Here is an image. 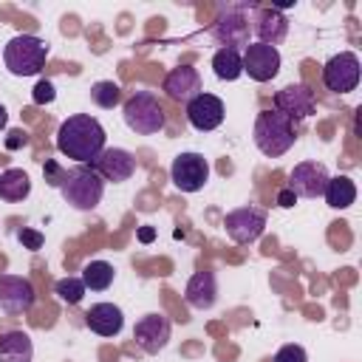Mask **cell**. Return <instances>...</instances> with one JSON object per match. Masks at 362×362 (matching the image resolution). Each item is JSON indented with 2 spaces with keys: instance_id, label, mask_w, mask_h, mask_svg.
I'll return each instance as SVG.
<instances>
[{
  "instance_id": "obj_11",
  "label": "cell",
  "mask_w": 362,
  "mask_h": 362,
  "mask_svg": "<svg viewBox=\"0 0 362 362\" xmlns=\"http://www.w3.org/2000/svg\"><path fill=\"white\" fill-rule=\"evenodd\" d=\"M34 286L20 274H0V311L8 317L28 314L34 305Z\"/></svg>"
},
{
  "instance_id": "obj_16",
  "label": "cell",
  "mask_w": 362,
  "mask_h": 362,
  "mask_svg": "<svg viewBox=\"0 0 362 362\" xmlns=\"http://www.w3.org/2000/svg\"><path fill=\"white\" fill-rule=\"evenodd\" d=\"M252 31L263 45L277 48L288 34V20L283 17V11L263 6V8H255V14H252Z\"/></svg>"
},
{
  "instance_id": "obj_12",
  "label": "cell",
  "mask_w": 362,
  "mask_h": 362,
  "mask_svg": "<svg viewBox=\"0 0 362 362\" xmlns=\"http://www.w3.org/2000/svg\"><path fill=\"white\" fill-rule=\"evenodd\" d=\"M328 178L331 175H328L325 164H320V161H300L288 173V189L297 198H320L325 192Z\"/></svg>"
},
{
  "instance_id": "obj_20",
  "label": "cell",
  "mask_w": 362,
  "mask_h": 362,
  "mask_svg": "<svg viewBox=\"0 0 362 362\" xmlns=\"http://www.w3.org/2000/svg\"><path fill=\"white\" fill-rule=\"evenodd\" d=\"M85 325H88L93 334H99V337H116V334L122 331V325H124V314H122V308L113 305V303H96V305L88 308Z\"/></svg>"
},
{
  "instance_id": "obj_34",
  "label": "cell",
  "mask_w": 362,
  "mask_h": 362,
  "mask_svg": "<svg viewBox=\"0 0 362 362\" xmlns=\"http://www.w3.org/2000/svg\"><path fill=\"white\" fill-rule=\"evenodd\" d=\"M139 240H141V243L156 240V229H153V226H141V229H139Z\"/></svg>"
},
{
  "instance_id": "obj_25",
  "label": "cell",
  "mask_w": 362,
  "mask_h": 362,
  "mask_svg": "<svg viewBox=\"0 0 362 362\" xmlns=\"http://www.w3.org/2000/svg\"><path fill=\"white\" fill-rule=\"evenodd\" d=\"M113 277H116V272H113V266L105 263V260H90V263L82 269V283H85V288H90V291H105V288H110Z\"/></svg>"
},
{
  "instance_id": "obj_3",
  "label": "cell",
  "mask_w": 362,
  "mask_h": 362,
  "mask_svg": "<svg viewBox=\"0 0 362 362\" xmlns=\"http://www.w3.org/2000/svg\"><path fill=\"white\" fill-rule=\"evenodd\" d=\"M252 139H255V147L263 156L277 158V156H283V153H288L294 147V139H297L294 136V122H288L274 107L272 110H260L257 119H255Z\"/></svg>"
},
{
  "instance_id": "obj_10",
  "label": "cell",
  "mask_w": 362,
  "mask_h": 362,
  "mask_svg": "<svg viewBox=\"0 0 362 362\" xmlns=\"http://www.w3.org/2000/svg\"><path fill=\"white\" fill-rule=\"evenodd\" d=\"M274 110L283 113L288 122H300V119H308L311 113H317V99H314V90L303 82H291L286 88H280L274 93Z\"/></svg>"
},
{
  "instance_id": "obj_35",
  "label": "cell",
  "mask_w": 362,
  "mask_h": 362,
  "mask_svg": "<svg viewBox=\"0 0 362 362\" xmlns=\"http://www.w3.org/2000/svg\"><path fill=\"white\" fill-rule=\"evenodd\" d=\"M6 122H8V110H6L3 105H0V130L6 127Z\"/></svg>"
},
{
  "instance_id": "obj_5",
  "label": "cell",
  "mask_w": 362,
  "mask_h": 362,
  "mask_svg": "<svg viewBox=\"0 0 362 362\" xmlns=\"http://www.w3.org/2000/svg\"><path fill=\"white\" fill-rule=\"evenodd\" d=\"M122 116H124V124H127L133 133H139V136H153V133H158V130L164 127V122H167L158 96L150 93V90H136L130 99H124Z\"/></svg>"
},
{
  "instance_id": "obj_31",
  "label": "cell",
  "mask_w": 362,
  "mask_h": 362,
  "mask_svg": "<svg viewBox=\"0 0 362 362\" xmlns=\"http://www.w3.org/2000/svg\"><path fill=\"white\" fill-rule=\"evenodd\" d=\"M17 240H20V243H23L25 249H31V252H34V249H40V246H42V240H45V238H42V232H37V229H28V226H23V229L17 232Z\"/></svg>"
},
{
  "instance_id": "obj_29",
  "label": "cell",
  "mask_w": 362,
  "mask_h": 362,
  "mask_svg": "<svg viewBox=\"0 0 362 362\" xmlns=\"http://www.w3.org/2000/svg\"><path fill=\"white\" fill-rule=\"evenodd\" d=\"M42 175H45V184H48V187H57V189H59L62 175H65V167H62V164H57L54 158H48V161L42 164Z\"/></svg>"
},
{
  "instance_id": "obj_17",
  "label": "cell",
  "mask_w": 362,
  "mask_h": 362,
  "mask_svg": "<svg viewBox=\"0 0 362 362\" xmlns=\"http://www.w3.org/2000/svg\"><path fill=\"white\" fill-rule=\"evenodd\" d=\"M223 102L218 99V96H212V93H198L195 99H189L187 102V119H189V124L195 127V130H215V127H221V122H223Z\"/></svg>"
},
{
  "instance_id": "obj_9",
  "label": "cell",
  "mask_w": 362,
  "mask_h": 362,
  "mask_svg": "<svg viewBox=\"0 0 362 362\" xmlns=\"http://www.w3.org/2000/svg\"><path fill=\"white\" fill-rule=\"evenodd\" d=\"M322 82L334 93H348L359 85V57L354 51H339L322 65Z\"/></svg>"
},
{
  "instance_id": "obj_33",
  "label": "cell",
  "mask_w": 362,
  "mask_h": 362,
  "mask_svg": "<svg viewBox=\"0 0 362 362\" xmlns=\"http://www.w3.org/2000/svg\"><path fill=\"white\" fill-rule=\"evenodd\" d=\"M294 204H297V195H294V192H291L288 187L277 192V206H283V209H288V206H294Z\"/></svg>"
},
{
  "instance_id": "obj_18",
  "label": "cell",
  "mask_w": 362,
  "mask_h": 362,
  "mask_svg": "<svg viewBox=\"0 0 362 362\" xmlns=\"http://www.w3.org/2000/svg\"><path fill=\"white\" fill-rule=\"evenodd\" d=\"M161 90L173 99V102H189V99H195L198 93H201V74L192 68V65H178V68H173L167 76H164V82H161Z\"/></svg>"
},
{
  "instance_id": "obj_24",
  "label": "cell",
  "mask_w": 362,
  "mask_h": 362,
  "mask_svg": "<svg viewBox=\"0 0 362 362\" xmlns=\"http://www.w3.org/2000/svg\"><path fill=\"white\" fill-rule=\"evenodd\" d=\"M212 71L223 82L238 79L243 74V57H240V51H235V48H218L215 57H212Z\"/></svg>"
},
{
  "instance_id": "obj_1",
  "label": "cell",
  "mask_w": 362,
  "mask_h": 362,
  "mask_svg": "<svg viewBox=\"0 0 362 362\" xmlns=\"http://www.w3.org/2000/svg\"><path fill=\"white\" fill-rule=\"evenodd\" d=\"M57 150L79 164H93L105 150V127L88 113L68 116L57 130Z\"/></svg>"
},
{
  "instance_id": "obj_21",
  "label": "cell",
  "mask_w": 362,
  "mask_h": 362,
  "mask_svg": "<svg viewBox=\"0 0 362 362\" xmlns=\"http://www.w3.org/2000/svg\"><path fill=\"white\" fill-rule=\"evenodd\" d=\"M34 345L25 331H6L0 334V362H31Z\"/></svg>"
},
{
  "instance_id": "obj_32",
  "label": "cell",
  "mask_w": 362,
  "mask_h": 362,
  "mask_svg": "<svg viewBox=\"0 0 362 362\" xmlns=\"http://www.w3.org/2000/svg\"><path fill=\"white\" fill-rule=\"evenodd\" d=\"M25 144H28V133H25V130H11L8 139H6V147H8V150L25 147Z\"/></svg>"
},
{
  "instance_id": "obj_6",
  "label": "cell",
  "mask_w": 362,
  "mask_h": 362,
  "mask_svg": "<svg viewBox=\"0 0 362 362\" xmlns=\"http://www.w3.org/2000/svg\"><path fill=\"white\" fill-rule=\"evenodd\" d=\"M255 3L249 6H223L215 25H212V37L221 42V48H246L249 45V31H252V14H255Z\"/></svg>"
},
{
  "instance_id": "obj_26",
  "label": "cell",
  "mask_w": 362,
  "mask_h": 362,
  "mask_svg": "<svg viewBox=\"0 0 362 362\" xmlns=\"http://www.w3.org/2000/svg\"><path fill=\"white\" fill-rule=\"evenodd\" d=\"M90 99L99 107H116L122 102V88L116 82H110V79H102V82H96L90 88Z\"/></svg>"
},
{
  "instance_id": "obj_4",
  "label": "cell",
  "mask_w": 362,
  "mask_h": 362,
  "mask_svg": "<svg viewBox=\"0 0 362 362\" xmlns=\"http://www.w3.org/2000/svg\"><path fill=\"white\" fill-rule=\"evenodd\" d=\"M48 42L34 37V34H17L6 42L3 48V62L8 68V74L14 76H34L45 68L48 59Z\"/></svg>"
},
{
  "instance_id": "obj_7",
  "label": "cell",
  "mask_w": 362,
  "mask_h": 362,
  "mask_svg": "<svg viewBox=\"0 0 362 362\" xmlns=\"http://www.w3.org/2000/svg\"><path fill=\"white\" fill-rule=\"evenodd\" d=\"M223 229L240 246L255 243L266 229V209H260V206H238V209L226 212Z\"/></svg>"
},
{
  "instance_id": "obj_23",
  "label": "cell",
  "mask_w": 362,
  "mask_h": 362,
  "mask_svg": "<svg viewBox=\"0 0 362 362\" xmlns=\"http://www.w3.org/2000/svg\"><path fill=\"white\" fill-rule=\"evenodd\" d=\"M322 198H325L328 206H334V209H348V206L356 201V187H354V181H351L348 175H337V178H328Z\"/></svg>"
},
{
  "instance_id": "obj_13",
  "label": "cell",
  "mask_w": 362,
  "mask_h": 362,
  "mask_svg": "<svg viewBox=\"0 0 362 362\" xmlns=\"http://www.w3.org/2000/svg\"><path fill=\"white\" fill-rule=\"evenodd\" d=\"M170 320L161 314V311H153V314H144L136 325H133V339L136 345L144 351V354H158L167 348L170 342Z\"/></svg>"
},
{
  "instance_id": "obj_8",
  "label": "cell",
  "mask_w": 362,
  "mask_h": 362,
  "mask_svg": "<svg viewBox=\"0 0 362 362\" xmlns=\"http://www.w3.org/2000/svg\"><path fill=\"white\" fill-rule=\"evenodd\" d=\"M170 178L181 192H198L209 181V161L201 153H178L173 158Z\"/></svg>"
},
{
  "instance_id": "obj_30",
  "label": "cell",
  "mask_w": 362,
  "mask_h": 362,
  "mask_svg": "<svg viewBox=\"0 0 362 362\" xmlns=\"http://www.w3.org/2000/svg\"><path fill=\"white\" fill-rule=\"evenodd\" d=\"M54 96H57V90H54V85H51L48 79H40V82L34 85L31 99H34L37 105H48V102H54Z\"/></svg>"
},
{
  "instance_id": "obj_2",
  "label": "cell",
  "mask_w": 362,
  "mask_h": 362,
  "mask_svg": "<svg viewBox=\"0 0 362 362\" xmlns=\"http://www.w3.org/2000/svg\"><path fill=\"white\" fill-rule=\"evenodd\" d=\"M59 195L74 209L88 212V209L99 206V201L105 195V181H102V175L90 164H76V167L65 170L62 184H59Z\"/></svg>"
},
{
  "instance_id": "obj_27",
  "label": "cell",
  "mask_w": 362,
  "mask_h": 362,
  "mask_svg": "<svg viewBox=\"0 0 362 362\" xmlns=\"http://www.w3.org/2000/svg\"><path fill=\"white\" fill-rule=\"evenodd\" d=\"M54 291H57V297L62 300V303H68V305H76L82 297H85V283H82V277H62V280H57V286H54Z\"/></svg>"
},
{
  "instance_id": "obj_28",
  "label": "cell",
  "mask_w": 362,
  "mask_h": 362,
  "mask_svg": "<svg viewBox=\"0 0 362 362\" xmlns=\"http://www.w3.org/2000/svg\"><path fill=\"white\" fill-rule=\"evenodd\" d=\"M274 362H308V354H305L303 345L288 342V345H283V348L274 354Z\"/></svg>"
},
{
  "instance_id": "obj_19",
  "label": "cell",
  "mask_w": 362,
  "mask_h": 362,
  "mask_svg": "<svg viewBox=\"0 0 362 362\" xmlns=\"http://www.w3.org/2000/svg\"><path fill=\"white\" fill-rule=\"evenodd\" d=\"M184 300L189 308L195 311H209L218 300V277L215 272L204 269V272H195L189 280H187V288H184Z\"/></svg>"
},
{
  "instance_id": "obj_22",
  "label": "cell",
  "mask_w": 362,
  "mask_h": 362,
  "mask_svg": "<svg viewBox=\"0 0 362 362\" xmlns=\"http://www.w3.org/2000/svg\"><path fill=\"white\" fill-rule=\"evenodd\" d=\"M31 192V178L25 170L20 167H8L0 173V198L8 201V204H17L23 198H28Z\"/></svg>"
},
{
  "instance_id": "obj_14",
  "label": "cell",
  "mask_w": 362,
  "mask_h": 362,
  "mask_svg": "<svg viewBox=\"0 0 362 362\" xmlns=\"http://www.w3.org/2000/svg\"><path fill=\"white\" fill-rule=\"evenodd\" d=\"M243 71L255 79V82H269L280 74V51L263 42H249L243 48Z\"/></svg>"
},
{
  "instance_id": "obj_15",
  "label": "cell",
  "mask_w": 362,
  "mask_h": 362,
  "mask_svg": "<svg viewBox=\"0 0 362 362\" xmlns=\"http://www.w3.org/2000/svg\"><path fill=\"white\" fill-rule=\"evenodd\" d=\"M90 167L102 175V181L122 184L136 173V156L130 150H122V147H105Z\"/></svg>"
}]
</instances>
